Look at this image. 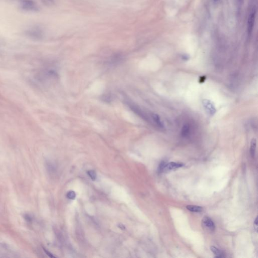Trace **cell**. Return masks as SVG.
Returning a JSON list of instances; mask_svg holds the SVG:
<instances>
[{
    "instance_id": "6da1fadb",
    "label": "cell",
    "mask_w": 258,
    "mask_h": 258,
    "mask_svg": "<svg viewBox=\"0 0 258 258\" xmlns=\"http://www.w3.org/2000/svg\"><path fill=\"white\" fill-rule=\"evenodd\" d=\"M19 4L21 8L25 11L36 12L39 10V7L33 0H20Z\"/></svg>"
},
{
    "instance_id": "7a4b0ae2",
    "label": "cell",
    "mask_w": 258,
    "mask_h": 258,
    "mask_svg": "<svg viewBox=\"0 0 258 258\" xmlns=\"http://www.w3.org/2000/svg\"><path fill=\"white\" fill-rule=\"evenodd\" d=\"M26 34L30 38L36 40L42 39L43 34L42 30L37 27H33L29 28L26 31Z\"/></svg>"
},
{
    "instance_id": "3957f363",
    "label": "cell",
    "mask_w": 258,
    "mask_h": 258,
    "mask_svg": "<svg viewBox=\"0 0 258 258\" xmlns=\"http://www.w3.org/2000/svg\"><path fill=\"white\" fill-rule=\"evenodd\" d=\"M203 227L206 230L209 232H213L215 229V225L213 221L210 217H204L202 221Z\"/></svg>"
},
{
    "instance_id": "277c9868",
    "label": "cell",
    "mask_w": 258,
    "mask_h": 258,
    "mask_svg": "<svg viewBox=\"0 0 258 258\" xmlns=\"http://www.w3.org/2000/svg\"><path fill=\"white\" fill-rule=\"evenodd\" d=\"M203 105L206 111L210 116H213L216 113V108L213 104L211 101L204 99L203 101Z\"/></svg>"
},
{
    "instance_id": "5b68a950",
    "label": "cell",
    "mask_w": 258,
    "mask_h": 258,
    "mask_svg": "<svg viewBox=\"0 0 258 258\" xmlns=\"http://www.w3.org/2000/svg\"><path fill=\"white\" fill-rule=\"evenodd\" d=\"M182 164L177 162H171L168 163L164 164L161 172H167L171 170H175L176 169H179L180 167H182Z\"/></svg>"
},
{
    "instance_id": "8992f818",
    "label": "cell",
    "mask_w": 258,
    "mask_h": 258,
    "mask_svg": "<svg viewBox=\"0 0 258 258\" xmlns=\"http://www.w3.org/2000/svg\"><path fill=\"white\" fill-rule=\"evenodd\" d=\"M255 14H256L255 8L253 7L250 11V14L249 15V19H248V31L249 33H252L253 29V24L255 23Z\"/></svg>"
},
{
    "instance_id": "52a82bcc",
    "label": "cell",
    "mask_w": 258,
    "mask_h": 258,
    "mask_svg": "<svg viewBox=\"0 0 258 258\" xmlns=\"http://www.w3.org/2000/svg\"><path fill=\"white\" fill-rule=\"evenodd\" d=\"M190 133V127L189 124H185L181 130V135L182 137H187Z\"/></svg>"
},
{
    "instance_id": "ba28073f",
    "label": "cell",
    "mask_w": 258,
    "mask_h": 258,
    "mask_svg": "<svg viewBox=\"0 0 258 258\" xmlns=\"http://www.w3.org/2000/svg\"><path fill=\"white\" fill-rule=\"evenodd\" d=\"M152 118L153 120L155 123L161 128H164L163 123L162 122L160 117L158 114H153L152 115Z\"/></svg>"
},
{
    "instance_id": "9c48e42d",
    "label": "cell",
    "mask_w": 258,
    "mask_h": 258,
    "mask_svg": "<svg viewBox=\"0 0 258 258\" xmlns=\"http://www.w3.org/2000/svg\"><path fill=\"white\" fill-rule=\"evenodd\" d=\"M256 140L255 138L252 139L251 143H250V153L252 157L253 158L255 157L256 150Z\"/></svg>"
},
{
    "instance_id": "30bf717a",
    "label": "cell",
    "mask_w": 258,
    "mask_h": 258,
    "mask_svg": "<svg viewBox=\"0 0 258 258\" xmlns=\"http://www.w3.org/2000/svg\"><path fill=\"white\" fill-rule=\"evenodd\" d=\"M210 249H211V250L212 251V253L215 255L216 258H223V257L225 256L222 252L215 247L211 246L210 247Z\"/></svg>"
},
{
    "instance_id": "8fae6325",
    "label": "cell",
    "mask_w": 258,
    "mask_h": 258,
    "mask_svg": "<svg viewBox=\"0 0 258 258\" xmlns=\"http://www.w3.org/2000/svg\"><path fill=\"white\" fill-rule=\"evenodd\" d=\"M187 209L194 212H200L203 211L202 207L196 205H188L187 207Z\"/></svg>"
},
{
    "instance_id": "7c38bea8",
    "label": "cell",
    "mask_w": 258,
    "mask_h": 258,
    "mask_svg": "<svg viewBox=\"0 0 258 258\" xmlns=\"http://www.w3.org/2000/svg\"><path fill=\"white\" fill-rule=\"evenodd\" d=\"M42 3L47 6H51L54 4V0H41Z\"/></svg>"
},
{
    "instance_id": "4fadbf2b",
    "label": "cell",
    "mask_w": 258,
    "mask_h": 258,
    "mask_svg": "<svg viewBox=\"0 0 258 258\" xmlns=\"http://www.w3.org/2000/svg\"><path fill=\"white\" fill-rule=\"evenodd\" d=\"M87 174H88L90 178H91V179L93 180V181H95L96 179V173L94 170H89V171L87 172Z\"/></svg>"
},
{
    "instance_id": "5bb4252c",
    "label": "cell",
    "mask_w": 258,
    "mask_h": 258,
    "mask_svg": "<svg viewBox=\"0 0 258 258\" xmlns=\"http://www.w3.org/2000/svg\"><path fill=\"white\" fill-rule=\"evenodd\" d=\"M67 197L69 199L74 200L76 198V193L74 191H70L67 194Z\"/></svg>"
},
{
    "instance_id": "9a60e30c",
    "label": "cell",
    "mask_w": 258,
    "mask_h": 258,
    "mask_svg": "<svg viewBox=\"0 0 258 258\" xmlns=\"http://www.w3.org/2000/svg\"><path fill=\"white\" fill-rule=\"evenodd\" d=\"M24 219L26 220V221L27 222H32L33 218H32V217L30 215L25 214L24 216Z\"/></svg>"
},
{
    "instance_id": "2e32d148",
    "label": "cell",
    "mask_w": 258,
    "mask_h": 258,
    "mask_svg": "<svg viewBox=\"0 0 258 258\" xmlns=\"http://www.w3.org/2000/svg\"><path fill=\"white\" fill-rule=\"evenodd\" d=\"M43 250L46 253V255H48V256L51 257V258H55V256L52 253H51L50 252H48V250H46V249L43 248Z\"/></svg>"
},
{
    "instance_id": "e0dca14e",
    "label": "cell",
    "mask_w": 258,
    "mask_h": 258,
    "mask_svg": "<svg viewBox=\"0 0 258 258\" xmlns=\"http://www.w3.org/2000/svg\"><path fill=\"white\" fill-rule=\"evenodd\" d=\"M253 225H254L253 226H254V228L257 232V230H258V217H257V216L256 217V218L255 221H254Z\"/></svg>"
},
{
    "instance_id": "ac0fdd59",
    "label": "cell",
    "mask_w": 258,
    "mask_h": 258,
    "mask_svg": "<svg viewBox=\"0 0 258 258\" xmlns=\"http://www.w3.org/2000/svg\"><path fill=\"white\" fill-rule=\"evenodd\" d=\"M205 76H202V77H201L200 78V83H203V82L205 81Z\"/></svg>"
}]
</instances>
